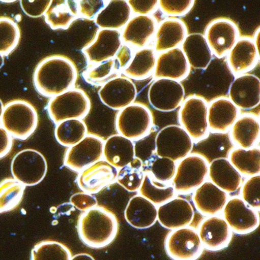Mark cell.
I'll return each instance as SVG.
<instances>
[{"instance_id": "37", "label": "cell", "mask_w": 260, "mask_h": 260, "mask_svg": "<svg viewBox=\"0 0 260 260\" xmlns=\"http://www.w3.org/2000/svg\"><path fill=\"white\" fill-rule=\"evenodd\" d=\"M139 194L147 200L159 206L176 196V191L172 184L156 181L150 173H145L141 186L138 190Z\"/></svg>"}, {"instance_id": "28", "label": "cell", "mask_w": 260, "mask_h": 260, "mask_svg": "<svg viewBox=\"0 0 260 260\" xmlns=\"http://www.w3.org/2000/svg\"><path fill=\"white\" fill-rule=\"evenodd\" d=\"M125 218L134 229H149L157 221V206L140 194L134 196L125 208Z\"/></svg>"}, {"instance_id": "18", "label": "cell", "mask_w": 260, "mask_h": 260, "mask_svg": "<svg viewBox=\"0 0 260 260\" xmlns=\"http://www.w3.org/2000/svg\"><path fill=\"white\" fill-rule=\"evenodd\" d=\"M194 217L195 210L192 203L182 197H174L157 206V221L169 231L190 225Z\"/></svg>"}, {"instance_id": "24", "label": "cell", "mask_w": 260, "mask_h": 260, "mask_svg": "<svg viewBox=\"0 0 260 260\" xmlns=\"http://www.w3.org/2000/svg\"><path fill=\"white\" fill-rule=\"evenodd\" d=\"M259 57V52L253 39L249 37H240L227 53V63L232 73L245 74L256 67Z\"/></svg>"}, {"instance_id": "26", "label": "cell", "mask_w": 260, "mask_h": 260, "mask_svg": "<svg viewBox=\"0 0 260 260\" xmlns=\"http://www.w3.org/2000/svg\"><path fill=\"white\" fill-rule=\"evenodd\" d=\"M239 117V109L227 98H218L208 105V123L214 133H225Z\"/></svg>"}, {"instance_id": "8", "label": "cell", "mask_w": 260, "mask_h": 260, "mask_svg": "<svg viewBox=\"0 0 260 260\" xmlns=\"http://www.w3.org/2000/svg\"><path fill=\"white\" fill-rule=\"evenodd\" d=\"M11 171L13 178L24 186H35L39 184L47 174V160L37 150H21L12 159Z\"/></svg>"}, {"instance_id": "22", "label": "cell", "mask_w": 260, "mask_h": 260, "mask_svg": "<svg viewBox=\"0 0 260 260\" xmlns=\"http://www.w3.org/2000/svg\"><path fill=\"white\" fill-rule=\"evenodd\" d=\"M157 24V19L151 15L131 17L121 31L122 42L138 49L146 47L154 38Z\"/></svg>"}, {"instance_id": "6", "label": "cell", "mask_w": 260, "mask_h": 260, "mask_svg": "<svg viewBox=\"0 0 260 260\" xmlns=\"http://www.w3.org/2000/svg\"><path fill=\"white\" fill-rule=\"evenodd\" d=\"M193 147L192 138L179 125H169L162 128L154 140L156 155L168 157L176 162L190 154Z\"/></svg>"}, {"instance_id": "40", "label": "cell", "mask_w": 260, "mask_h": 260, "mask_svg": "<svg viewBox=\"0 0 260 260\" xmlns=\"http://www.w3.org/2000/svg\"><path fill=\"white\" fill-rule=\"evenodd\" d=\"M71 257L68 247L54 241L38 243L31 253V260H70Z\"/></svg>"}, {"instance_id": "27", "label": "cell", "mask_w": 260, "mask_h": 260, "mask_svg": "<svg viewBox=\"0 0 260 260\" xmlns=\"http://www.w3.org/2000/svg\"><path fill=\"white\" fill-rule=\"evenodd\" d=\"M208 177L227 194L239 190L243 184V176L224 157H218L209 164Z\"/></svg>"}, {"instance_id": "11", "label": "cell", "mask_w": 260, "mask_h": 260, "mask_svg": "<svg viewBox=\"0 0 260 260\" xmlns=\"http://www.w3.org/2000/svg\"><path fill=\"white\" fill-rule=\"evenodd\" d=\"M104 140L99 136L87 134L76 145L67 148L64 165L72 171L79 172L103 157Z\"/></svg>"}, {"instance_id": "3", "label": "cell", "mask_w": 260, "mask_h": 260, "mask_svg": "<svg viewBox=\"0 0 260 260\" xmlns=\"http://www.w3.org/2000/svg\"><path fill=\"white\" fill-rule=\"evenodd\" d=\"M0 121L12 137L26 140L38 127V112L29 102L13 100L4 105Z\"/></svg>"}, {"instance_id": "25", "label": "cell", "mask_w": 260, "mask_h": 260, "mask_svg": "<svg viewBox=\"0 0 260 260\" xmlns=\"http://www.w3.org/2000/svg\"><path fill=\"white\" fill-rule=\"evenodd\" d=\"M187 26L178 18H167L157 24L154 35V50L157 53L177 48L188 35Z\"/></svg>"}, {"instance_id": "32", "label": "cell", "mask_w": 260, "mask_h": 260, "mask_svg": "<svg viewBox=\"0 0 260 260\" xmlns=\"http://www.w3.org/2000/svg\"><path fill=\"white\" fill-rule=\"evenodd\" d=\"M44 16L53 30H67L79 18L74 0H51Z\"/></svg>"}, {"instance_id": "36", "label": "cell", "mask_w": 260, "mask_h": 260, "mask_svg": "<svg viewBox=\"0 0 260 260\" xmlns=\"http://www.w3.org/2000/svg\"><path fill=\"white\" fill-rule=\"evenodd\" d=\"M122 73L113 58L102 62L89 63L82 76L86 83L101 87L114 78L121 76Z\"/></svg>"}, {"instance_id": "21", "label": "cell", "mask_w": 260, "mask_h": 260, "mask_svg": "<svg viewBox=\"0 0 260 260\" xmlns=\"http://www.w3.org/2000/svg\"><path fill=\"white\" fill-rule=\"evenodd\" d=\"M190 67L180 47L161 52L157 56L154 76L156 79L180 81L187 78Z\"/></svg>"}, {"instance_id": "34", "label": "cell", "mask_w": 260, "mask_h": 260, "mask_svg": "<svg viewBox=\"0 0 260 260\" xmlns=\"http://www.w3.org/2000/svg\"><path fill=\"white\" fill-rule=\"evenodd\" d=\"M157 54L154 48L143 47L134 52L132 59L122 73L130 79L145 80L154 74Z\"/></svg>"}, {"instance_id": "55", "label": "cell", "mask_w": 260, "mask_h": 260, "mask_svg": "<svg viewBox=\"0 0 260 260\" xmlns=\"http://www.w3.org/2000/svg\"><path fill=\"white\" fill-rule=\"evenodd\" d=\"M3 108H4V105H3V102L0 99V119H1L2 114H3Z\"/></svg>"}, {"instance_id": "39", "label": "cell", "mask_w": 260, "mask_h": 260, "mask_svg": "<svg viewBox=\"0 0 260 260\" xmlns=\"http://www.w3.org/2000/svg\"><path fill=\"white\" fill-rule=\"evenodd\" d=\"M25 186L14 178L0 182V214L16 209L24 197Z\"/></svg>"}, {"instance_id": "53", "label": "cell", "mask_w": 260, "mask_h": 260, "mask_svg": "<svg viewBox=\"0 0 260 260\" xmlns=\"http://www.w3.org/2000/svg\"><path fill=\"white\" fill-rule=\"evenodd\" d=\"M253 39V42H254L255 46H256L257 50H259V27L256 29V31L254 32V35H253V38H252Z\"/></svg>"}, {"instance_id": "49", "label": "cell", "mask_w": 260, "mask_h": 260, "mask_svg": "<svg viewBox=\"0 0 260 260\" xmlns=\"http://www.w3.org/2000/svg\"><path fill=\"white\" fill-rule=\"evenodd\" d=\"M134 15H151L158 8L159 0H126Z\"/></svg>"}, {"instance_id": "48", "label": "cell", "mask_w": 260, "mask_h": 260, "mask_svg": "<svg viewBox=\"0 0 260 260\" xmlns=\"http://www.w3.org/2000/svg\"><path fill=\"white\" fill-rule=\"evenodd\" d=\"M72 206L81 212H85L95 206H98L96 197L86 192H76L71 196L70 199Z\"/></svg>"}, {"instance_id": "23", "label": "cell", "mask_w": 260, "mask_h": 260, "mask_svg": "<svg viewBox=\"0 0 260 260\" xmlns=\"http://www.w3.org/2000/svg\"><path fill=\"white\" fill-rule=\"evenodd\" d=\"M228 200L227 192L211 181H205L194 191L192 202L196 210L205 216L218 215Z\"/></svg>"}, {"instance_id": "10", "label": "cell", "mask_w": 260, "mask_h": 260, "mask_svg": "<svg viewBox=\"0 0 260 260\" xmlns=\"http://www.w3.org/2000/svg\"><path fill=\"white\" fill-rule=\"evenodd\" d=\"M164 247L172 260H198L204 251L198 232L190 226L170 231L165 239Z\"/></svg>"}, {"instance_id": "19", "label": "cell", "mask_w": 260, "mask_h": 260, "mask_svg": "<svg viewBox=\"0 0 260 260\" xmlns=\"http://www.w3.org/2000/svg\"><path fill=\"white\" fill-rule=\"evenodd\" d=\"M117 174L115 168L102 159L79 171L76 183L82 192L93 195L116 181Z\"/></svg>"}, {"instance_id": "56", "label": "cell", "mask_w": 260, "mask_h": 260, "mask_svg": "<svg viewBox=\"0 0 260 260\" xmlns=\"http://www.w3.org/2000/svg\"><path fill=\"white\" fill-rule=\"evenodd\" d=\"M0 1L3 2V3H13V2L16 1V0H0Z\"/></svg>"}, {"instance_id": "50", "label": "cell", "mask_w": 260, "mask_h": 260, "mask_svg": "<svg viewBox=\"0 0 260 260\" xmlns=\"http://www.w3.org/2000/svg\"><path fill=\"white\" fill-rule=\"evenodd\" d=\"M133 55H134V52H133L131 46L128 45V44H124V45L122 44V47H120L114 57L116 63L118 64L122 72L131 62Z\"/></svg>"}, {"instance_id": "13", "label": "cell", "mask_w": 260, "mask_h": 260, "mask_svg": "<svg viewBox=\"0 0 260 260\" xmlns=\"http://www.w3.org/2000/svg\"><path fill=\"white\" fill-rule=\"evenodd\" d=\"M148 96L154 109L160 112H172L180 108L184 102L186 91L178 81L158 79L151 84Z\"/></svg>"}, {"instance_id": "51", "label": "cell", "mask_w": 260, "mask_h": 260, "mask_svg": "<svg viewBox=\"0 0 260 260\" xmlns=\"http://www.w3.org/2000/svg\"><path fill=\"white\" fill-rule=\"evenodd\" d=\"M12 145V136L0 125V159L10 152Z\"/></svg>"}, {"instance_id": "7", "label": "cell", "mask_w": 260, "mask_h": 260, "mask_svg": "<svg viewBox=\"0 0 260 260\" xmlns=\"http://www.w3.org/2000/svg\"><path fill=\"white\" fill-rule=\"evenodd\" d=\"M209 162L204 156L189 154L180 160L171 181L176 192L187 194L201 186L208 177Z\"/></svg>"}, {"instance_id": "5", "label": "cell", "mask_w": 260, "mask_h": 260, "mask_svg": "<svg viewBox=\"0 0 260 260\" xmlns=\"http://www.w3.org/2000/svg\"><path fill=\"white\" fill-rule=\"evenodd\" d=\"M119 134L131 141L145 139L154 127V117L149 108L141 104H134L119 111L116 117Z\"/></svg>"}, {"instance_id": "15", "label": "cell", "mask_w": 260, "mask_h": 260, "mask_svg": "<svg viewBox=\"0 0 260 260\" xmlns=\"http://www.w3.org/2000/svg\"><path fill=\"white\" fill-rule=\"evenodd\" d=\"M122 45L120 30L99 28L82 52L89 63H97L113 59Z\"/></svg>"}, {"instance_id": "46", "label": "cell", "mask_w": 260, "mask_h": 260, "mask_svg": "<svg viewBox=\"0 0 260 260\" xmlns=\"http://www.w3.org/2000/svg\"><path fill=\"white\" fill-rule=\"evenodd\" d=\"M79 18L93 20L106 4V0H74Z\"/></svg>"}, {"instance_id": "2", "label": "cell", "mask_w": 260, "mask_h": 260, "mask_svg": "<svg viewBox=\"0 0 260 260\" xmlns=\"http://www.w3.org/2000/svg\"><path fill=\"white\" fill-rule=\"evenodd\" d=\"M77 232L79 239L87 247L102 249L115 239L119 232V222L111 211L96 206L79 215Z\"/></svg>"}, {"instance_id": "17", "label": "cell", "mask_w": 260, "mask_h": 260, "mask_svg": "<svg viewBox=\"0 0 260 260\" xmlns=\"http://www.w3.org/2000/svg\"><path fill=\"white\" fill-rule=\"evenodd\" d=\"M198 236L204 250L216 252L228 247L233 238V232L223 217L213 215L200 222Z\"/></svg>"}, {"instance_id": "4", "label": "cell", "mask_w": 260, "mask_h": 260, "mask_svg": "<svg viewBox=\"0 0 260 260\" xmlns=\"http://www.w3.org/2000/svg\"><path fill=\"white\" fill-rule=\"evenodd\" d=\"M91 110L90 98L83 90L72 88L51 98L47 104L50 120L57 124L64 120L85 118Z\"/></svg>"}, {"instance_id": "44", "label": "cell", "mask_w": 260, "mask_h": 260, "mask_svg": "<svg viewBox=\"0 0 260 260\" xmlns=\"http://www.w3.org/2000/svg\"><path fill=\"white\" fill-rule=\"evenodd\" d=\"M241 198L250 207L259 211L260 209V175L250 177L241 186Z\"/></svg>"}, {"instance_id": "9", "label": "cell", "mask_w": 260, "mask_h": 260, "mask_svg": "<svg viewBox=\"0 0 260 260\" xmlns=\"http://www.w3.org/2000/svg\"><path fill=\"white\" fill-rule=\"evenodd\" d=\"M208 103L200 96H190L180 106L178 118L180 126L186 130L193 142H199L209 136Z\"/></svg>"}, {"instance_id": "29", "label": "cell", "mask_w": 260, "mask_h": 260, "mask_svg": "<svg viewBox=\"0 0 260 260\" xmlns=\"http://www.w3.org/2000/svg\"><path fill=\"white\" fill-rule=\"evenodd\" d=\"M136 156L134 142L121 135H113L104 141L103 158L119 170L129 165Z\"/></svg>"}, {"instance_id": "38", "label": "cell", "mask_w": 260, "mask_h": 260, "mask_svg": "<svg viewBox=\"0 0 260 260\" xmlns=\"http://www.w3.org/2000/svg\"><path fill=\"white\" fill-rule=\"evenodd\" d=\"M88 134L86 124L79 119L64 120L56 124L55 139L62 146L70 148Z\"/></svg>"}, {"instance_id": "54", "label": "cell", "mask_w": 260, "mask_h": 260, "mask_svg": "<svg viewBox=\"0 0 260 260\" xmlns=\"http://www.w3.org/2000/svg\"><path fill=\"white\" fill-rule=\"evenodd\" d=\"M4 56L0 53V70L3 68V65H4Z\"/></svg>"}, {"instance_id": "41", "label": "cell", "mask_w": 260, "mask_h": 260, "mask_svg": "<svg viewBox=\"0 0 260 260\" xmlns=\"http://www.w3.org/2000/svg\"><path fill=\"white\" fill-rule=\"evenodd\" d=\"M21 32L18 24L6 17L0 18V53L3 56L10 54L18 46Z\"/></svg>"}, {"instance_id": "14", "label": "cell", "mask_w": 260, "mask_h": 260, "mask_svg": "<svg viewBox=\"0 0 260 260\" xmlns=\"http://www.w3.org/2000/svg\"><path fill=\"white\" fill-rule=\"evenodd\" d=\"M222 212L223 218L237 235H248L259 227V211L250 207L241 197L228 199Z\"/></svg>"}, {"instance_id": "20", "label": "cell", "mask_w": 260, "mask_h": 260, "mask_svg": "<svg viewBox=\"0 0 260 260\" xmlns=\"http://www.w3.org/2000/svg\"><path fill=\"white\" fill-rule=\"evenodd\" d=\"M230 102L241 110H250L260 103V80L253 74L240 75L234 79L228 91Z\"/></svg>"}, {"instance_id": "43", "label": "cell", "mask_w": 260, "mask_h": 260, "mask_svg": "<svg viewBox=\"0 0 260 260\" xmlns=\"http://www.w3.org/2000/svg\"><path fill=\"white\" fill-rule=\"evenodd\" d=\"M177 162L164 157H157L151 161V175L160 183L172 181L177 170Z\"/></svg>"}, {"instance_id": "33", "label": "cell", "mask_w": 260, "mask_h": 260, "mask_svg": "<svg viewBox=\"0 0 260 260\" xmlns=\"http://www.w3.org/2000/svg\"><path fill=\"white\" fill-rule=\"evenodd\" d=\"M259 134V119L253 115L247 114L238 117L230 128L232 140L239 148L244 149L256 146Z\"/></svg>"}, {"instance_id": "45", "label": "cell", "mask_w": 260, "mask_h": 260, "mask_svg": "<svg viewBox=\"0 0 260 260\" xmlns=\"http://www.w3.org/2000/svg\"><path fill=\"white\" fill-rule=\"evenodd\" d=\"M195 3V0H159L158 7L167 16L178 18L189 13Z\"/></svg>"}, {"instance_id": "47", "label": "cell", "mask_w": 260, "mask_h": 260, "mask_svg": "<svg viewBox=\"0 0 260 260\" xmlns=\"http://www.w3.org/2000/svg\"><path fill=\"white\" fill-rule=\"evenodd\" d=\"M23 12L31 18L44 16L51 0H19Z\"/></svg>"}, {"instance_id": "35", "label": "cell", "mask_w": 260, "mask_h": 260, "mask_svg": "<svg viewBox=\"0 0 260 260\" xmlns=\"http://www.w3.org/2000/svg\"><path fill=\"white\" fill-rule=\"evenodd\" d=\"M229 161L242 176L253 177L260 173V148H237L229 154Z\"/></svg>"}, {"instance_id": "30", "label": "cell", "mask_w": 260, "mask_h": 260, "mask_svg": "<svg viewBox=\"0 0 260 260\" xmlns=\"http://www.w3.org/2000/svg\"><path fill=\"white\" fill-rule=\"evenodd\" d=\"M181 50L189 67L194 70H206L212 62L213 53L203 34H188L181 44Z\"/></svg>"}, {"instance_id": "16", "label": "cell", "mask_w": 260, "mask_h": 260, "mask_svg": "<svg viewBox=\"0 0 260 260\" xmlns=\"http://www.w3.org/2000/svg\"><path fill=\"white\" fill-rule=\"evenodd\" d=\"M98 94L105 106L114 111H121L134 103L137 91L131 79L119 76L101 86Z\"/></svg>"}, {"instance_id": "52", "label": "cell", "mask_w": 260, "mask_h": 260, "mask_svg": "<svg viewBox=\"0 0 260 260\" xmlns=\"http://www.w3.org/2000/svg\"><path fill=\"white\" fill-rule=\"evenodd\" d=\"M70 260H96L91 255L88 253H79V254L74 255L72 256Z\"/></svg>"}, {"instance_id": "31", "label": "cell", "mask_w": 260, "mask_h": 260, "mask_svg": "<svg viewBox=\"0 0 260 260\" xmlns=\"http://www.w3.org/2000/svg\"><path fill=\"white\" fill-rule=\"evenodd\" d=\"M132 14L126 0H108L93 21L99 28L120 30L132 17Z\"/></svg>"}, {"instance_id": "42", "label": "cell", "mask_w": 260, "mask_h": 260, "mask_svg": "<svg viewBox=\"0 0 260 260\" xmlns=\"http://www.w3.org/2000/svg\"><path fill=\"white\" fill-rule=\"evenodd\" d=\"M143 169L128 165L118 170L116 181L128 192H138L143 182Z\"/></svg>"}, {"instance_id": "1", "label": "cell", "mask_w": 260, "mask_h": 260, "mask_svg": "<svg viewBox=\"0 0 260 260\" xmlns=\"http://www.w3.org/2000/svg\"><path fill=\"white\" fill-rule=\"evenodd\" d=\"M77 78V68L70 58L52 55L37 66L33 83L41 95L51 99L74 88Z\"/></svg>"}, {"instance_id": "12", "label": "cell", "mask_w": 260, "mask_h": 260, "mask_svg": "<svg viewBox=\"0 0 260 260\" xmlns=\"http://www.w3.org/2000/svg\"><path fill=\"white\" fill-rule=\"evenodd\" d=\"M205 38L213 55L222 58L227 55L239 39V27L230 18L212 20L205 30Z\"/></svg>"}]
</instances>
